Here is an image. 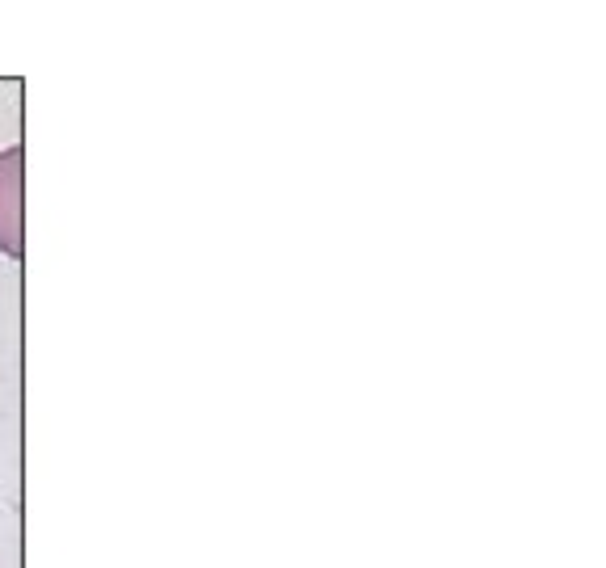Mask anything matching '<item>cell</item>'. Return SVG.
<instances>
[{
  "label": "cell",
  "mask_w": 606,
  "mask_h": 568,
  "mask_svg": "<svg viewBox=\"0 0 606 568\" xmlns=\"http://www.w3.org/2000/svg\"><path fill=\"white\" fill-rule=\"evenodd\" d=\"M0 253H26V144L0 148Z\"/></svg>",
  "instance_id": "1"
}]
</instances>
